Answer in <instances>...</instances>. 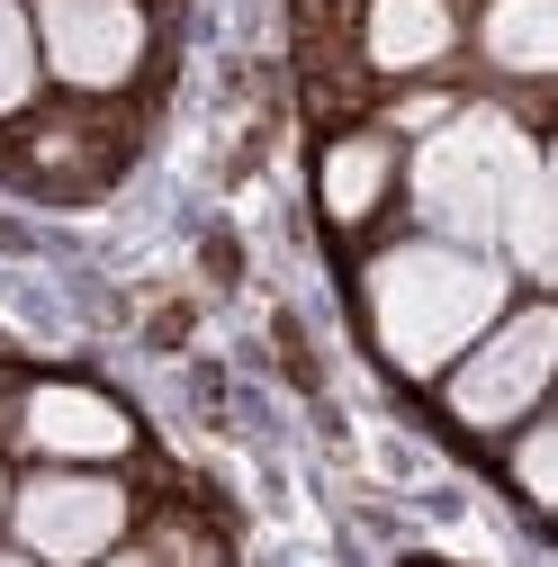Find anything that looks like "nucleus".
<instances>
[{"label": "nucleus", "instance_id": "f257e3e1", "mask_svg": "<svg viewBox=\"0 0 558 567\" xmlns=\"http://www.w3.org/2000/svg\"><path fill=\"white\" fill-rule=\"evenodd\" d=\"M505 316V270L459 244H396L370 261V324L396 370H442Z\"/></svg>", "mask_w": 558, "mask_h": 567}, {"label": "nucleus", "instance_id": "f03ea898", "mask_svg": "<svg viewBox=\"0 0 558 567\" xmlns=\"http://www.w3.org/2000/svg\"><path fill=\"white\" fill-rule=\"evenodd\" d=\"M531 163L540 154L523 145L505 117H451L433 145L414 154V207H424L442 235H459V244H496L505 235V207H514V189H523Z\"/></svg>", "mask_w": 558, "mask_h": 567}, {"label": "nucleus", "instance_id": "7ed1b4c3", "mask_svg": "<svg viewBox=\"0 0 558 567\" xmlns=\"http://www.w3.org/2000/svg\"><path fill=\"white\" fill-rule=\"evenodd\" d=\"M549 351H558V316L549 307H523L514 324L486 333V351H468L459 379H451V414L468 433H496V423H523L549 388Z\"/></svg>", "mask_w": 558, "mask_h": 567}, {"label": "nucleus", "instance_id": "20e7f679", "mask_svg": "<svg viewBox=\"0 0 558 567\" xmlns=\"http://www.w3.org/2000/svg\"><path fill=\"white\" fill-rule=\"evenodd\" d=\"M37 37H45V63L82 91H108L145 63V10L135 0H45Z\"/></svg>", "mask_w": 558, "mask_h": 567}, {"label": "nucleus", "instance_id": "39448f33", "mask_svg": "<svg viewBox=\"0 0 558 567\" xmlns=\"http://www.w3.org/2000/svg\"><path fill=\"white\" fill-rule=\"evenodd\" d=\"M19 532H28V558H54V567H91L117 532H126V495L108 477H37L19 495Z\"/></svg>", "mask_w": 558, "mask_h": 567}, {"label": "nucleus", "instance_id": "423d86ee", "mask_svg": "<svg viewBox=\"0 0 558 567\" xmlns=\"http://www.w3.org/2000/svg\"><path fill=\"white\" fill-rule=\"evenodd\" d=\"M28 442L54 451V460H108V451H126V414L91 388H37L28 396Z\"/></svg>", "mask_w": 558, "mask_h": 567}, {"label": "nucleus", "instance_id": "0eeeda50", "mask_svg": "<svg viewBox=\"0 0 558 567\" xmlns=\"http://www.w3.org/2000/svg\"><path fill=\"white\" fill-rule=\"evenodd\" d=\"M451 54V10L442 0H370V63L414 73V63Z\"/></svg>", "mask_w": 558, "mask_h": 567}, {"label": "nucleus", "instance_id": "6e6552de", "mask_svg": "<svg viewBox=\"0 0 558 567\" xmlns=\"http://www.w3.org/2000/svg\"><path fill=\"white\" fill-rule=\"evenodd\" d=\"M486 54L505 73H549L558 63V0H496L486 10Z\"/></svg>", "mask_w": 558, "mask_h": 567}, {"label": "nucleus", "instance_id": "1a4fd4ad", "mask_svg": "<svg viewBox=\"0 0 558 567\" xmlns=\"http://www.w3.org/2000/svg\"><path fill=\"white\" fill-rule=\"evenodd\" d=\"M379 189H388V145H379V135H352V145H333V154H324V207H333L342 226L370 217Z\"/></svg>", "mask_w": 558, "mask_h": 567}, {"label": "nucleus", "instance_id": "9d476101", "mask_svg": "<svg viewBox=\"0 0 558 567\" xmlns=\"http://www.w3.org/2000/svg\"><path fill=\"white\" fill-rule=\"evenodd\" d=\"M505 244H514V261H523V270H540V279H549L558 244H549V181H540V163L523 172V189H514V207H505Z\"/></svg>", "mask_w": 558, "mask_h": 567}, {"label": "nucleus", "instance_id": "9b49d317", "mask_svg": "<svg viewBox=\"0 0 558 567\" xmlns=\"http://www.w3.org/2000/svg\"><path fill=\"white\" fill-rule=\"evenodd\" d=\"M28 82H37V37L19 19V0H0V117L28 100Z\"/></svg>", "mask_w": 558, "mask_h": 567}, {"label": "nucleus", "instance_id": "f8f14e48", "mask_svg": "<svg viewBox=\"0 0 558 567\" xmlns=\"http://www.w3.org/2000/svg\"><path fill=\"white\" fill-rule=\"evenodd\" d=\"M523 495H531V505H549V433L523 442Z\"/></svg>", "mask_w": 558, "mask_h": 567}, {"label": "nucleus", "instance_id": "ddd939ff", "mask_svg": "<svg viewBox=\"0 0 558 567\" xmlns=\"http://www.w3.org/2000/svg\"><path fill=\"white\" fill-rule=\"evenodd\" d=\"M0 567H45V558H28V549H0Z\"/></svg>", "mask_w": 558, "mask_h": 567}, {"label": "nucleus", "instance_id": "4468645a", "mask_svg": "<svg viewBox=\"0 0 558 567\" xmlns=\"http://www.w3.org/2000/svg\"><path fill=\"white\" fill-rule=\"evenodd\" d=\"M117 567H135V558H117Z\"/></svg>", "mask_w": 558, "mask_h": 567}]
</instances>
